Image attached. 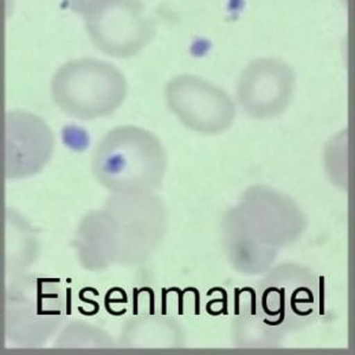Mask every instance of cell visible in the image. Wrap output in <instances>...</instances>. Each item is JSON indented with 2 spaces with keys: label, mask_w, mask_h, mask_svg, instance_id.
<instances>
[{
  "label": "cell",
  "mask_w": 355,
  "mask_h": 355,
  "mask_svg": "<svg viewBox=\"0 0 355 355\" xmlns=\"http://www.w3.org/2000/svg\"><path fill=\"white\" fill-rule=\"evenodd\" d=\"M227 217L252 242L276 254L277 249L299 239L306 224L293 200L263 186L251 187Z\"/></svg>",
  "instance_id": "7"
},
{
  "label": "cell",
  "mask_w": 355,
  "mask_h": 355,
  "mask_svg": "<svg viewBox=\"0 0 355 355\" xmlns=\"http://www.w3.org/2000/svg\"><path fill=\"white\" fill-rule=\"evenodd\" d=\"M122 347L177 348L185 345L182 327L174 320L162 316H141L125 322Z\"/></svg>",
  "instance_id": "12"
},
{
  "label": "cell",
  "mask_w": 355,
  "mask_h": 355,
  "mask_svg": "<svg viewBox=\"0 0 355 355\" xmlns=\"http://www.w3.org/2000/svg\"><path fill=\"white\" fill-rule=\"evenodd\" d=\"M166 102L186 128L204 135L229 130L236 105L225 90L192 75L174 77L166 87Z\"/></svg>",
  "instance_id": "8"
},
{
  "label": "cell",
  "mask_w": 355,
  "mask_h": 355,
  "mask_svg": "<svg viewBox=\"0 0 355 355\" xmlns=\"http://www.w3.org/2000/svg\"><path fill=\"white\" fill-rule=\"evenodd\" d=\"M166 232L165 204L154 192L112 193L101 210L85 214L73 245L85 269L102 271L146 262Z\"/></svg>",
  "instance_id": "1"
},
{
  "label": "cell",
  "mask_w": 355,
  "mask_h": 355,
  "mask_svg": "<svg viewBox=\"0 0 355 355\" xmlns=\"http://www.w3.org/2000/svg\"><path fill=\"white\" fill-rule=\"evenodd\" d=\"M254 309L266 326L281 334L301 331L322 311V281L297 263H282L268 271L254 288Z\"/></svg>",
  "instance_id": "4"
},
{
  "label": "cell",
  "mask_w": 355,
  "mask_h": 355,
  "mask_svg": "<svg viewBox=\"0 0 355 355\" xmlns=\"http://www.w3.org/2000/svg\"><path fill=\"white\" fill-rule=\"evenodd\" d=\"M75 12L85 17L94 44L110 56H134L157 33L153 18L141 0H85Z\"/></svg>",
  "instance_id": "6"
},
{
  "label": "cell",
  "mask_w": 355,
  "mask_h": 355,
  "mask_svg": "<svg viewBox=\"0 0 355 355\" xmlns=\"http://www.w3.org/2000/svg\"><path fill=\"white\" fill-rule=\"evenodd\" d=\"M55 150V137L44 120L24 110L5 116L3 168L12 180L41 173Z\"/></svg>",
  "instance_id": "9"
},
{
  "label": "cell",
  "mask_w": 355,
  "mask_h": 355,
  "mask_svg": "<svg viewBox=\"0 0 355 355\" xmlns=\"http://www.w3.org/2000/svg\"><path fill=\"white\" fill-rule=\"evenodd\" d=\"M92 167L97 182L112 193H148L162 185L167 154L155 134L122 125L97 144Z\"/></svg>",
  "instance_id": "2"
},
{
  "label": "cell",
  "mask_w": 355,
  "mask_h": 355,
  "mask_svg": "<svg viewBox=\"0 0 355 355\" xmlns=\"http://www.w3.org/2000/svg\"><path fill=\"white\" fill-rule=\"evenodd\" d=\"M56 105L69 116L95 120L121 107L127 96L123 73L107 62L83 58L57 70L51 83Z\"/></svg>",
  "instance_id": "5"
},
{
  "label": "cell",
  "mask_w": 355,
  "mask_h": 355,
  "mask_svg": "<svg viewBox=\"0 0 355 355\" xmlns=\"http://www.w3.org/2000/svg\"><path fill=\"white\" fill-rule=\"evenodd\" d=\"M117 345L107 331L90 323H70L58 335L55 347L57 348H113Z\"/></svg>",
  "instance_id": "13"
},
{
  "label": "cell",
  "mask_w": 355,
  "mask_h": 355,
  "mask_svg": "<svg viewBox=\"0 0 355 355\" xmlns=\"http://www.w3.org/2000/svg\"><path fill=\"white\" fill-rule=\"evenodd\" d=\"M0 222V266L6 279L23 274L33 264L38 254V242L33 227L16 211L6 209Z\"/></svg>",
  "instance_id": "11"
},
{
  "label": "cell",
  "mask_w": 355,
  "mask_h": 355,
  "mask_svg": "<svg viewBox=\"0 0 355 355\" xmlns=\"http://www.w3.org/2000/svg\"><path fill=\"white\" fill-rule=\"evenodd\" d=\"M294 70L276 58H261L248 65L239 77L236 95L246 115L271 120L282 115L294 95Z\"/></svg>",
  "instance_id": "10"
},
{
  "label": "cell",
  "mask_w": 355,
  "mask_h": 355,
  "mask_svg": "<svg viewBox=\"0 0 355 355\" xmlns=\"http://www.w3.org/2000/svg\"><path fill=\"white\" fill-rule=\"evenodd\" d=\"M68 294L61 283L23 274L5 283L3 328L15 347H43L68 314Z\"/></svg>",
  "instance_id": "3"
},
{
  "label": "cell",
  "mask_w": 355,
  "mask_h": 355,
  "mask_svg": "<svg viewBox=\"0 0 355 355\" xmlns=\"http://www.w3.org/2000/svg\"><path fill=\"white\" fill-rule=\"evenodd\" d=\"M83 1H85V0H70V8H73V11H76L77 8H78Z\"/></svg>",
  "instance_id": "14"
}]
</instances>
